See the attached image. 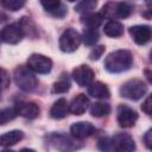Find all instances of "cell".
I'll return each mask as SVG.
<instances>
[{
	"label": "cell",
	"instance_id": "1",
	"mask_svg": "<svg viewBox=\"0 0 152 152\" xmlns=\"http://www.w3.org/2000/svg\"><path fill=\"white\" fill-rule=\"evenodd\" d=\"M132 63H133V57L128 50H116L106 57L104 68L109 72L118 74L128 70Z\"/></svg>",
	"mask_w": 152,
	"mask_h": 152
},
{
	"label": "cell",
	"instance_id": "2",
	"mask_svg": "<svg viewBox=\"0 0 152 152\" xmlns=\"http://www.w3.org/2000/svg\"><path fill=\"white\" fill-rule=\"evenodd\" d=\"M146 91H147V86L141 80L138 78H133L125 82L120 88L121 96L133 101L141 99L146 94Z\"/></svg>",
	"mask_w": 152,
	"mask_h": 152
},
{
	"label": "cell",
	"instance_id": "3",
	"mask_svg": "<svg viewBox=\"0 0 152 152\" xmlns=\"http://www.w3.org/2000/svg\"><path fill=\"white\" fill-rule=\"evenodd\" d=\"M14 78L17 86L24 91H33L38 86L37 77L26 66H18L14 71Z\"/></svg>",
	"mask_w": 152,
	"mask_h": 152
},
{
	"label": "cell",
	"instance_id": "4",
	"mask_svg": "<svg viewBox=\"0 0 152 152\" xmlns=\"http://www.w3.org/2000/svg\"><path fill=\"white\" fill-rule=\"evenodd\" d=\"M81 36L80 33L74 28H66L59 37V49L63 52H74L78 49L81 44Z\"/></svg>",
	"mask_w": 152,
	"mask_h": 152
},
{
	"label": "cell",
	"instance_id": "5",
	"mask_svg": "<svg viewBox=\"0 0 152 152\" xmlns=\"http://www.w3.org/2000/svg\"><path fill=\"white\" fill-rule=\"evenodd\" d=\"M27 68L38 74H48L52 69V61L39 53H32L27 59Z\"/></svg>",
	"mask_w": 152,
	"mask_h": 152
},
{
	"label": "cell",
	"instance_id": "6",
	"mask_svg": "<svg viewBox=\"0 0 152 152\" xmlns=\"http://www.w3.org/2000/svg\"><path fill=\"white\" fill-rule=\"evenodd\" d=\"M131 12L132 7L126 2H108L102 8V13L107 18H127Z\"/></svg>",
	"mask_w": 152,
	"mask_h": 152
},
{
	"label": "cell",
	"instance_id": "7",
	"mask_svg": "<svg viewBox=\"0 0 152 152\" xmlns=\"http://www.w3.org/2000/svg\"><path fill=\"white\" fill-rule=\"evenodd\" d=\"M24 34L25 32L20 24H10L1 30L0 38L7 44H17L23 39Z\"/></svg>",
	"mask_w": 152,
	"mask_h": 152
},
{
	"label": "cell",
	"instance_id": "8",
	"mask_svg": "<svg viewBox=\"0 0 152 152\" xmlns=\"http://www.w3.org/2000/svg\"><path fill=\"white\" fill-rule=\"evenodd\" d=\"M113 150L115 152H134L135 144L128 133H118L112 139Z\"/></svg>",
	"mask_w": 152,
	"mask_h": 152
},
{
	"label": "cell",
	"instance_id": "9",
	"mask_svg": "<svg viewBox=\"0 0 152 152\" xmlns=\"http://www.w3.org/2000/svg\"><path fill=\"white\" fill-rule=\"evenodd\" d=\"M116 119H118V122L121 127L128 128L135 124V121L138 120V114L133 108H131L126 104H120L118 107Z\"/></svg>",
	"mask_w": 152,
	"mask_h": 152
},
{
	"label": "cell",
	"instance_id": "10",
	"mask_svg": "<svg viewBox=\"0 0 152 152\" xmlns=\"http://www.w3.org/2000/svg\"><path fill=\"white\" fill-rule=\"evenodd\" d=\"M72 78L81 87H87L93 82L94 71L88 65H78L72 70Z\"/></svg>",
	"mask_w": 152,
	"mask_h": 152
},
{
	"label": "cell",
	"instance_id": "11",
	"mask_svg": "<svg viewBox=\"0 0 152 152\" xmlns=\"http://www.w3.org/2000/svg\"><path fill=\"white\" fill-rule=\"evenodd\" d=\"M129 34L138 45H144L151 39V27L148 25H135L129 28Z\"/></svg>",
	"mask_w": 152,
	"mask_h": 152
},
{
	"label": "cell",
	"instance_id": "12",
	"mask_svg": "<svg viewBox=\"0 0 152 152\" xmlns=\"http://www.w3.org/2000/svg\"><path fill=\"white\" fill-rule=\"evenodd\" d=\"M51 142L61 152H72L81 147V145H78L77 141L65 135H53L51 139Z\"/></svg>",
	"mask_w": 152,
	"mask_h": 152
},
{
	"label": "cell",
	"instance_id": "13",
	"mask_svg": "<svg viewBox=\"0 0 152 152\" xmlns=\"http://www.w3.org/2000/svg\"><path fill=\"white\" fill-rule=\"evenodd\" d=\"M70 132H71V135L76 139H84V138L90 137L95 132V127L90 122L80 121V122H75L71 125Z\"/></svg>",
	"mask_w": 152,
	"mask_h": 152
},
{
	"label": "cell",
	"instance_id": "14",
	"mask_svg": "<svg viewBox=\"0 0 152 152\" xmlns=\"http://www.w3.org/2000/svg\"><path fill=\"white\" fill-rule=\"evenodd\" d=\"M15 110L18 115L26 119H34L40 113L38 104H36L34 102H19L15 106Z\"/></svg>",
	"mask_w": 152,
	"mask_h": 152
},
{
	"label": "cell",
	"instance_id": "15",
	"mask_svg": "<svg viewBox=\"0 0 152 152\" xmlns=\"http://www.w3.org/2000/svg\"><path fill=\"white\" fill-rule=\"evenodd\" d=\"M89 104V100L84 94H78L76 97L72 99L71 103L69 104V112L74 115H82Z\"/></svg>",
	"mask_w": 152,
	"mask_h": 152
},
{
	"label": "cell",
	"instance_id": "16",
	"mask_svg": "<svg viewBox=\"0 0 152 152\" xmlns=\"http://www.w3.org/2000/svg\"><path fill=\"white\" fill-rule=\"evenodd\" d=\"M40 4L45 8V11L48 13H50L52 17L63 18L66 14L65 6L61 1H58V0H55V1H42Z\"/></svg>",
	"mask_w": 152,
	"mask_h": 152
},
{
	"label": "cell",
	"instance_id": "17",
	"mask_svg": "<svg viewBox=\"0 0 152 152\" xmlns=\"http://www.w3.org/2000/svg\"><path fill=\"white\" fill-rule=\"evenodd\" d=\"M69 113V104L65 99H58L50 109V116L52 119H63Z\"/></svg>",
	"mask_w": 152,
	"mask_h": 152
},
{
	"label": "cell",
	"instance_id": "18",
	"mask_svg": "<svg viewBox=\"0 0 152 152\" xmlns=\"http://www.w3.org/2000/svg\"><path fill=\"white\" fill-rule=\"evenodd\" d=\"M88 94L90 96H93V97H96V99H107L110 95L108 87L104 83L100 82V81L93 82V83L89 84Z\"/></svg>",
	"mask_w": 152,
	"mask_h": 152
},
{
	"label": "cell",
	"instance_id": "19",
	"mask_svg": "<svg viewBox=\"0 0 152 152\" xmlns=\"http://www.w3.org/2000/svg\"><path fill=\"white\" fill-rule=\"evenodd\" d=\"M24 138V133L18 129L10 131L2 135H0V146L2 147H8L12 145H15Z\"/></svg>",
	"mask_w": 152,
	"mask_h": 152
},
{
	"label": "cell",
	"instance_id": "20",
	"mask_svg": "<svg viewBox=\"0 0 152 152\" xmlns=\"http://www.w3.org/2000/svg\"><path fill=\"white\" fill-rule=\"evenodd\" d=\"M103 31L108 37L116 38V37H120L124 34V25L116 20H109L104 25Z\"/></svg>",
	"mask_w": 152,
	"mask_h": 152
},
{
	"label": "cell",
	"instance_id": "21",
	"mask_svg": "<svg viewBox=\"0 0 152 152\" xmlns=\"http://www.w3.org/2000/svg\"><path fill=\"white\" fill-rule=\"evenodd\" d=\"M110 110H112L110 106L106 102H95L90 107V114L93 116H96V118L106 116L110 113Z\"/></svg>",
	"mask_w": 152,
	"mask_h": 152
},
{
	"label": "cell",
	"instance_id": "22",
	"mask_svg": "<svg viewBox=\"0 0 152 152\" xmlns=\"http://www.w3.org/2000/svg\"><path fill=\"white\" fill-rule=\"evenodd\" d=\"M102 21V15L97 13H88L82 18V23L89 28H97Z\"/></svg>",
	"mask_w": 152,
	"mask_h": 152
},
{
	"label": "cell",
	"instance_id": "23",
	"mask_svg": "<svg viewBox=\"0 0 152 152\" xmlns=\"http://www.w3.org/2000/svg\"><path fill=\"white\" fill-rule=\"evenodd\" d=\"M86 45H94L99 39V32L96 28H84L83 37H81Z\"/></svg>",
	"mask_w": 152,
	"mask_h": 152
},
{
	"label": "cell",
	"instance_id": "24",
	"mask_svg": "<svg viewBox=\"0 0 152 152\" xmlns=\"http://www.w3.org/2000/svg\"><path fill=\"white\" fill-rule=\"evenodd\" d=\"M96 5H97V2L94 1V0H86V1L78 2V4L76 5L75 10H76L77 12H80V13H86V14H88L90 11H93V10L96 7Z\"/></svg>",
	"mask_w": 152,
	"mask_h": 152
},
{
	"label": "cell",
	"instance_id": "25",
	"mask_svg": "<svg viewBox=\"0 0 152 152\" xmlns=\"http://www.w3.org/2000/svg\"><path fill=\"white\" fill-rule=\"evenodd\" d=\"M17 110L15 108H6L0 112V125H6L8 121L13 120L17 116Z\"/></svg>",
	"mask_w": 152,
	"mask_h": 152
},
{
	"label": "cell",
	"instance_id": "26",
	"mask_svg": "<svg viewBox=\"0 0 152 152\" xmlns=\"http://www.w3.org/2000/svg\"><path fill=\"white\" fill-rule=\"evenodd\" d=\"M1 5L8 11H18L25 5V1L24 0H2Z\"/></svg>",
	"mask_w": 152,
	"mask_h": 152
},
{
	"label": "cell",
	"instance_id": "27",
	"mask_svg": "<svg viewBox=\"0 0 152 152\" xmlns=\"http://www.w3.org/2000/svg\"><path fill=\"white\" fill-rule=\"evenodd\" d=\"M97 147L102 152H114L113 142H112V139H109V138H101L97 142Z\"/></svg>",
	"mask_w": 152,
	"mask_h": 152
},
{
	"label": "cell",
	"instance_id": "28",
	"mask_svg": "<svg viewBox=\"0 0 152 152\" xmlns=\"http://www.w3.org/2000/svg\"><path fill=\"white\" fill-rule=\"evenodd\" d=\"M70 88V83L65 80H61L58 82H56L52 87V91L53 93H57V94H62V93H65L68 91Z\"/></svg>",
	"mask_w": 152,
	"mask_h": 152
},
{
	"label": "cell",
	"instance_id": "29",
	"mask_svg": "<svg viewBox=\"0 0 152 152\" xmlns=\"http://www.w3.org/2000/svg\"><path fill=\"white\" fill-rule=\"evenodd\" d=\"M10 83H11V78H10L8 71L4 68H0V88L1 89L8 88Z\"/></svg>",
	"mask_w": 152,
	"mask_h": 152
},
{
	"label": "cell",
	"instance_id": "30",
	"mask_svg": "<svg viewBox=\"0 0 152 152\" xmlns=\"http://www.w3.org/2000/svg\"><path fill=\"white\" fill-rule=\"evenodd\" d=\"M104 52V46L103 45H99V46H95V49L91 50V52L89 53V58L91 61H96L99 59Z\"/></svg>",
	"mask_w": 152,
	"mask_h": 152
},
{
	"label": "cell",
	"instance_id": "31",
	"mask_svg": "<svg viewBox=\"0 0 152 152\" xmlns=\"http://www.w3.org/2000/svg\"><path fill=\"white\" fill-rule=\"evenodd\" d=\"M141 109H142L147 115H151V112H152V100H151V96H150V95L146 97V100H145L144 103L141 104Z\"/></svg>",
	"mask_w": 152,
	"mask_h": 152
},
{
	"label": "cell",
	"instance_id": "32",
	"mask_svg": "<svg viewBox=\"0 0 152 152\" xmlns=\"http://www.w3.org/2000/svg\"><path fill=\"white\" fill-rule=\"evenodd\" d=\"M144 141H145V145L147 146V148H151L152 147V129H148L145 135H144Z\"/></svg>",
	"mask_w": 152,
	"mask_h": 152
},
{
	"label": "cell",
	"instance_id": "33",
	"mask_svg": "<svg viewBox=\"0 0 152 152\" xmlns=\"http://www.w3.org/2000/svg\"><path fill=\"white\" fill-rule=\"evenodd\" d=\"M19 152H36V151L32 150V148H23V150H20Z\"/></svg>",
	"mask_w": 152,
	"mask_h": 152
},
{
	"label": "cell",
	"instance_id": "34",
	"mask_svg": "<svg viewBox=\"0 0 152 152\" xmlns=\"http://www.w3.org/2000/svg\"><path fill=\"white\" fill-rule=\"evenodd\" d=\"M2 152H13V151H11V150H5V151H2Z\"/></svg>",
	"mask_w": 152,
	"mask_h": 152
},
{
	"label": "cell",
	"instance_id": "35",
	"mask_svg": "<svg viewBox=\"0 0 152 152\" xmlns=\"http://www.w3.org/2000/svg\"><path fill=\"white\" fill-rule=\"evenodd\" d=\"M0 94H1V88H0ZM0 97H1V95H0Z\"/></svg>",
	"mask_w": 152,
	"mask_h": 152
}]
</instances>
